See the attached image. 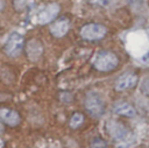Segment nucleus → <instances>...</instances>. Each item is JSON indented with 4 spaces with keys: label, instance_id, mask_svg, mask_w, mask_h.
Returning a JSON list of instances; mask_svg holds the SVG:
<instances>
[{
    "label": "nucleus",
    "instance_id": "f257e3e1",
    "mask_svg": "<svg viewBox=\"0 0 149 148\" xmlns=\"http://www.w3.org/2000/svg\"><path fill=\"white\" fill-rule=\"evenodd\" d=\"M119 64V58L118 56L107 50H102L97 52V55L93 58V66L102 72H108L114 70Z\"/></svg>",
    "mask_w": 149,
    "mask_h": 148
},
{
    "label": "nucleus",
    "instance_id": "f03ea898",
    "mask_svg": "<svg viewBox=\"0 0 149 148\" xmlns=\"http://www.w3.org/2000/svg\"><path fill=\"white\" fill-rule=\"evenodd\" d=\"M84 105H85V108H86L87 113L90 115L94 117V118L101 117L105 112L104 100L101 99V97L97 92H88L85 96Z\"/></svg>",
    "mask_w": 149,
    "mask_h": 148
},
{
    "label": "nucleus",
    "instance_id": "7ed1b4c3",
    "mask_svg": "<svg viewBox=\"0 0 149 148\" xmlns=\"http://www.w3.org/2000/svg\"><path fill=\"white\" fill-rule=\"evenodd\" d=\"M107 33V29L101 23H87L81 27L80 36L87 41H97L101 40Z\"/></svg>",
    "mask_w": 149,
    "mask_h": 148
},
{
    "label": "nucleus",
    "instance_id": "20e7f679",
    "mask_svg": "<svg viewBox=\"0 0 149 148\" xmlns=\"http://www.w3.org/2000/svg\"><path fill=\"white\" fill-rule=\"evenodd\" d=\"M23 45H24L23 36L20 33L14 31L8 36V38L5 43V51L8 56L16 57L21 54V51L23 49Z\"/></svg>",
    "mask_w": 149,
    "mask_h": 148
},
{
    "label": "nucleus",
    "instance_id": "39448f33",
    "mask_svg": "<svg viewBox=\"0 0 149 148\" xmlns=\"http://www.w3.org/2000/svg\"><path fill=\"white\" fill-rule=\"evenodd\" d=\"M106 129H107L108 135L113 140H115L118 142H121V141L127 140V138L129 135L126 126L122 122H120V121H115V120L108 121L107 125H106Z\"/></svg>",
    "mask_w": 149,
    "mask_h": 148
},
{
    "label": "nucleus",
    "instance_id": "423d86ee",
    "mask_svg": "<svg viewBox=\"0 0 149 148\" xmlns=\"http://www.w3.org/2000/svg\"><path fill=\"white\" fill-rule=\"evenodd\" d=\"M61 10V7L58 3L56 2H52V3H49L44 8H42L38 14L36 15V21L37 23L40 24H47L49 22H51L52 20H55Z\"/></svg>",
    "mask_w": 149,
    "mask_h": 148
},
{
    "label": "nucleus",
    "instance_id": "0eeeda50",
    "mask_svg": "<svg viewBox=\"0 0 149 148\" xmlns=\"http://www.w3.org/2000/svg\"><path fill=\"white\" fill-rule=\"evenodd\" d=\"M139 77L136 73L134 72H126L123 75H121L116 82H115V90L116 91H125V90H129L133 89L136 84H137Z\"/></svg>",
    "mask_w": 149,
    "mask_h": 148
},
{
    "label": "nucleus",
    "instance_id": "6e6552de",
    "mask_svg": "<svg viewBox=\"0 0 149 148\" xmlns=\"http://www.w3.org/2000/svg\"><path fill=\"white\" fill-rule=\"evenodd\" d=\"M26 54H27V57L35 62V61H38L43 54V45L42 43L38 41V40H29L27 45H26Z\"/></svg>",
    "mask_w": 149,
    "mask_h": 148
},
{
    "label": "nucleus",
    "instance_id": "1a4fd4ad",
    "mask_svg": "<svg viewBox=\"0 0 149 148\" xmlns=\"http://www.w3.org/2000/svg\"><path fill=\"white\" fill-rule=\"evenodd\" d=\"M70 29V21L68 17L57 19L50 27V33L55 37H63Z\"/></svg>",
    "mask_w": 149,
    "mask_h": 148
},
{
    "label": "nucleus",
    "instance_id": "9d476101",
    "mask_svg": "<svg viewBox=\"0 0 149 148\" xmlns=\"http://www.w3.org/2000/svg\"><path fill=\"white\" fill-rule=\"evenodd\" d=\"M0 120L9 126H16L20 124V115L14 110L2 107L0 108Z\"/></svg>",
    "mask_w": 149,
    "mask_h": 148
},
{
    "label": "nucleus",
    "instance_id": "9b49d317",
    "mask_svg": "<svg viewBox=\"0 0 149 148\" xmlns=\"http://www.w3.org/2000/svg\"><path fill=\"white\" fill-rule=\"evenodd\" d=\"M114 113H116L118 115H122V117H134L136 114V110L127 101H118L114 105Z\"/></svg>",
    "mask_w": 149,
    "mask_h": 148
},
{
    "label": "nucleus",
    "instance_id": "f8f14e48",
    "mask_svg": "<svg viewBox=\"0 0 149 148\" xmlns=\"http://www.w3.org/2000/svg\"><path fill=\"white\" fill-rule=\"evenodd\" d=\"M83 122H84V115L81 113H74V114L71 115L69 124H70L71 128L77 129V128H79L83 125Z\"/></svg>",
    "mask_w": 149,
    "mask_h": 148
},
{
    "label": "nucleus",
    "instance_id": "ddd939ff",
    "mask_svg": "<svg viewBox=\"0 0 149 148\" xmlns=\"http://www.w3.org/2000/svg\"><path fill=\"white\" fill-rule=\"evenodd\" d=\"M31 0H13V3H14V8L16 10H23L29 3H30Z\"/></svg>",
    "mask_w": 149,
    "mask_h": 148
},
{
    "label": "nucleus",
    "instance_id": "4468645a",
    "mask_svg": "<svg viewBox=\"0 0 149 148\" xmlns=\"http://www.w3.org/2000/svg\"><path fill=\"white\" fill-rule=\"evenodd\" d=\"M91 148H107V145L102 139L95 138L91 143Z\"/></svg>",
    "mask_w": 149,
    "mask_h": 148
},
{
    "label": "nucleus",
    "instance_id": "2eb2a0df",
    "mask_svg": "<svg viewBox=\"0 0 149 148\" xmlns=\"http://www.w3.org/2000/svg\"><path fill=\"white\" fill-rule=\"evenodd\" d=\"M111 0H88V2L91 5H94V6H99V7H105L109 3Z\"/></svg>",
    "mask_w": 149,
    "mask_h": 148
},
{
    "label": "nucleus",
    "instance_id": "dca6fc26",
    "mask_svg": "<svg viewBox=\"0 0 149 148\" xmlns=\"http://www.w3.org/2000/svg\"><path fill=\"white\" fill-rule=\"evenodd\" d=\"M3 6H5V2H3V0H0V10L3 8Z\"/></svg>",
    "mask_w": 149,
    "mask_h": 148
},
{
    "label": "nucleus",
    "instance_id": "f3484780",
    "mask_svg": "<svg viewBox=\"0 0 149 148\" xmlns=\"http://www.w3.org/2000/svg\"><path fill=\"white\" fill-rule=\"evenodd\" d=\"M3 132V125H2V122L0 121V134Z\"/></svg>",
    "mask_w": 149,
    "mask_h": 148
},
{
    "label": "nucleus",
    "instance_id": "a211bd4d",
    "mask_svg": "<svg viewBox=\"0 0 149 148\" xmlns=\"http://www.w3.org/2000/svg\"><path fill=\"white\" fill-rule=\"evenodd\" d=\"M3 146H5V142H3V141L0 139V148H3Z\"/></svg>",
    "mask_w": 149,
    "mask_h": 148
}]
</instances>
